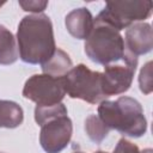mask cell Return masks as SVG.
I'll list each match as a JSON object with an SVG mask.
<instances>
[{"label": "cell", "instance_id": "cell-1", "mask_svg": "<svg viewBox=\"0 0 153 153\" xmlns=\"http://www.w3.org/2000/svg\"><path fill=\"white\" fill-rule=\"evenodd\" d=\"M17 38L20 59L26 63L44 65L56 51L53 25L45 14L24 17L18 26Z\"/></svg>", "mask_w": 153, "mask_h": 153}, {"label": "cell", "instance_id": "cell-2", "mask_svg": "<svg viewBox=\"0 0 153 153\" xmlns=\"http://www.w3.org/2000/svg\"><path fill=\"white\" fill-rule=\"evenodd\" d=\"M98 117L106 128L130 137H140L147 129L142 106L130 97H120L114 102L103 100L98 108Z\"/></svg>", "mask_w": 153, "mask_h": 153}, {"label": "cell", "instance_id": "cell-3", "mask_svg": "<svg viewBox=\"0 0 153 153\" xmlns=\"http://www.w3.org/2000/svg\"><path fill=\"white\" fill-rule=\"evenodd\" d=\"M85 53L93 62L108 66L123 59L126 45L118 30L94 19L92 31L85 42Z\"/></svg>", "mask_w": 153, "mask_h": 153}, {"label": "cell", "instance_id": "cell-4", "mask_svg": "<svg viewBox=\"0 0 153 153\" xmlns=\"http://www.w3.org/2000/svg\"><path fill=\"white\" fill-rule=\"evenodd\" d=\"M62 78L65 92L72 98H79L91 104L103 102L108 98L102 87V73L93 72L85 65L71 68Z\"/></svg>", "mask_w": 153, "mask_h": 153}, {"label": "cell", "instance_id": "cell-5", "mask_svg": "<svg viewBox=\"0 0 153 153\" xmlns=\"http://www.w3.org/2000/svg\"><path fill=\"white\" fill-rule=\"evenodd\" d=\"M151 8H152L151 1L108 2L96 19L105 24H109L120 31L129 26L135 20H141L147 18L151 13Z\"/></svg>", "mask_w": 153, "mask_h": 153}, {"label": "cell", "instance_id": "cell-6", "mask_svg": "<svg viewBox=\"0 0 153 153\" xmlns=\"http://www.w3.org/2000/svg\"><path fill=\"white\" fill-rule=\"evenodd\" d=\"M23 94L25 98L35 102L37 106L57 105L66 94L63 78L48 74L32 75L25 82Z\"/></svg>", "mask_w": 153, "mask_h": 153}, {"label": "cell", "instance_id": "cell-7", "mask_svg": "<svg viewBox=\"0 0 153 153\" xmlns=\"http://www.w3.org/2000/svg\"><path fill=\"white\" fill-rule=\"evenodd\" d=\"M123 65H108L102 73V87L106 97L126 92L131 85L137 65V56L126 49Z\"/></svg>", "mask_w": 153, "mask_h": 153}, {"label": "cell", "instance_id": "cell-8", "mask_svg": "<svg viewBox=\"0 0 153 153\" xmlns=\"http://www.w3.org/2000/svg\"><path fill=\"white\" fill-rule=\"evenodd\" d=\"M72 136V122L67 115L51 118L42 124L39 142L48 153H59L69 142Z\"/></svg>", "mask_w": 153, "mask_h": 153}, {"label": "cell", "instance_id": "cell-9", "mask_svg": "<svg viewBox=\"0 0 153 153\" xmlns=\"http://www.w3.org/2000/svg\"><path fill=\"white\" fill-rule=\"evenodd\" d=\"M126 49L133 55L137 56L145 54L152 48V31L148 24H136L127 30Z\"/></svg>", "mask_w": 153, "mask_h": 153}, {"label": "cell", "instance_id": "cell-10", "mask_svg": "<svg viewBox=\"0 0 153 153\" xmlns=\"http://www.w3.org/2000/svg\"><path fill=\"white\" fill-rule=\"evenodd\" d=\"M66 26L74 37L86 39L93 27L92 16L86 8L75 10L66 17Z\"/></svg>", "mask_w": 153, "mask_h": 153}, {"label": "cell", "instance_id": "cell-11", "mask_svg": "<svg viewBox=\"0 0 153 153\" xmlns=\"http://www.w3.org/2000/svg\"><path fill=\"white\" fill-rule=\"evenodd\" d=\"M23 122L22 108L8 100H0V127L16 128Z\"/></svg>", "mask_w": 153, "mask_h": 153}, {"label": "cell", "instance_id": "cell-12", "mask_svg": "<svg viewBox=\"0 0 153 153\" xmlns=\"http://www.w3.org/2000/svg\"><path fill=\"white\" fill-rule=\"evenodd\" d=\"M71 67H72L71 59L66 53H63L60 49L55 51L54 56L48 62L42 65V69L44 73L51 76H57V78L63 76L71 69Z\"/></svg>", "mask_w": 153, "mask_h": 153}, {"label": "cell", "instance_id": "cell-13", "mask_svg": "<svg viewBox=\"0 0 153 153\" xmlns=\"http://www.w3.org/2000/svg\"><path fill=\"white\" fill-rule=\"evenodd\" d=\"M18 59L17 47L13 35L0 25V63L10 65Z\"/></svg>", "mask_w": 153, "mask_h": 153}, {"label": "cell", "instance_id": "cell-14", "mask_svg": "<svg viewBox=\"0 0 153 153\" xmlns=\"http://www.w3.org/2000/svg\"><path fill=\"white\" fill-rule=\"evenodd\" d=\"M61 115H67V109L61 103L54 106H36L35 109V120L39 126Z\"/></svg>", "mask_w": 153, "mask_h": 153}, {"label": "cell", "instance_id": "cell-15", "mask_svg": "<svg viewBox=\"0 0 153 153\" xmlns=\"http://www.w3.org/2000/svg\"><path fill=\"white\" fill-rule=\"evenodd\" d=\"M85 129H86L90 139L96 141V142L102 141L109 133V128H106L103 124V122L99 120V117H97L96 115H91L86 120Z\"/></svg>", "mask_w": 153, "mask_h": 153}, {"label": "cell", "instance_id": "cell-16", "mask_svg": "<svg viewBox=\"0 0 153 153\" xmlns=\"http://www.w3.org/2000/svg\"><path fill=\"white\" fill-rule=\"evenodd\" d=\"M19 5L25 10V11H31V12H41L45 8V6L48 5L47 1H19Z\"/></svg>", "mask_w": 153, "mask_h": 153}, {"label": "cell", "instance_id": "cell-17", "mask_svg": "<svg viewBox=\"0 0 153 153\" xmlns=\"http://www.w3.org/2000/svg\"><path fill=\"white\" fill-rule=\"evenodd\" d=\"M114 153H140V152H139L137 147L131 145L130 142H128L126 140H120Z\"/></svg>", "mask_w": 153, "mask_h": 153}, {"label": "cell", "instance_id": "cell-18", "mask_svg": "<svg viewBox=\"0 0 153 153\" xmlns=\"http://www.w3.org/2000/svg\"><path fill=\"white\" fill-rule=\"evenodd\" d=\"M96 153H105V152H96Z\"/></svg>", "mask_w": 153, "mask_h": 153}, {"label": "cell", "instance_id": "cell-19", "mask_svg": "<svg viewBox=\"0 0 153 153\" xmlns=\"http://www.w3.org/2000/svg\"><path fill=\"white\" fill-rule=\"evenodd\" d=\"M2 4H4V2H0V6H1V5H2Z\"/></svg>", "mask_w": 153, "mask_h": 153}, {"label": "cell", "instance_id": "cell-20", "mask_svg": "<svg viewBox=\"0 0 153 153\" xmlns=\"http://www.w3.org/2000/svg\"><path fill=\"white\" fill-rule=\"evenodd\" d=\"M75 153H81V152H75Z\"/></svg>", "mask_w": 153, "mask_h": 153}]
</instances>
